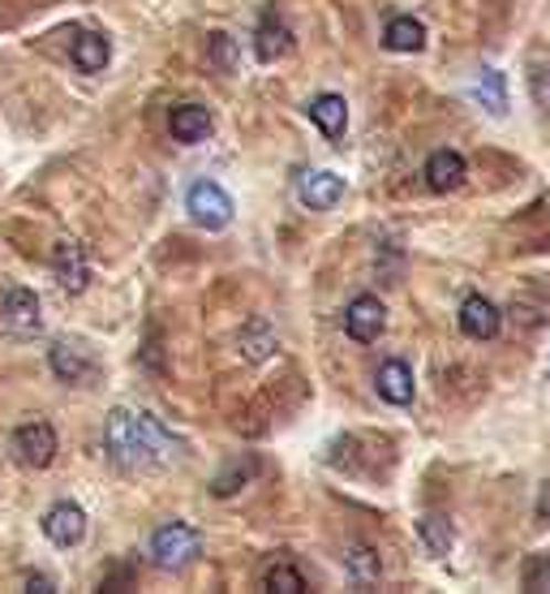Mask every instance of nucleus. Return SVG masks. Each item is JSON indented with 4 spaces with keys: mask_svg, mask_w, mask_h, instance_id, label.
Instances as JSON below:
<instances>
[{
    "mask_svg": "<svg viewBox=\"0 0 550 594\" xmlns=\"http://www.w3.org/2000/svg\"><path fill=\"white\" fill-rule=\"evenodd\" d=\"M13 448H18L22 466H31V470H47V466L56 461V431H52L47 423H40V418H35V423L18 427Z\"/></svg>",
    "mask_w": 550,
    "mask_h": 594,
    "instance_id": "6",
    "label": "nucleus"
},
{
    "mask_svg": "<svg viewBox=\"0 0 550 594\" xmlns=\"http://www.w3.org/2000/svg\"><path fill=\"white\" fill-rule=\"evenodd\" d=\"M417 539H422V548L431 555H447L452 552V543H456V530H452V521L438 513H426L417 521Z\"/></svg>",
    "mask_w": 550,
    "mask_h": 594,
    "instance_id": "21",
    "label": "nucleus"
},
{
    "mask_svg": "<svg viewBox=\"0 0 550 594\" xmlns=\"http://www.w3.org/2000/svg\"><path fill=\"white\" fill-rule=\"evenodd\" d=\"M241 350H245V357H250V362H263V357L275 350V332L263 323V319H254V323L241 332Z\"/></svg>",
    "mask_w": 550,
    "mask_h": 594,
    "instance_id": "22",
    "label": "nucleus"
},
{
    "mask_svg": "<svg viewBox=\"0 0 550 594\" xmlns=\"http://www.w3.org/2000/svg\"><path fill=\"white\" fill-rule=\"evenodd\" d=\"M263 586L275 594H302L306 591V577H302V569H293V564H272L267 577H263Z\"/></svg>",
    "mask_w": 550,
    "mask_h": 594,
    "instance_id": "23",
    "label": "nucleus"
},
{
    "mask_svg": "<svg viewBox=\"0 0 550 594\" xmlns=\"http://www.w3.org/2000/svg\"><path fill=\"white\" fill-rule=\"evenodd\" d=\"M374 388H379V396H383L388 405H409L413 393H417L413 371H409V362H400V357H392V362H383V366H379Z\"/></svg>",
    "mask_w": 550,
    "mask_h": 594,
    "instance_id": "11",
    "label": "nucleus"
},
{
    "mask_svg": "<svg viewBox=\"0 0 550 594\" xmlns=\"http://www.w3.org/2000/svg\"><path fill=\"white\" fill-rule=\"evenodd\" d=\"M186 211H190V220L202 225V229H211V233H220V229H229L233 225V198L224 186H215V181H194L190 186V195H186Z\"/></svg>",
    "mask_w": 550,
    "mask_h": 594,
    "instance_id": "3",
    "label": "nucleus"
},
{
    "mask_svg": "<svg viewBox=\"0 0 550 594\" xmlns=\"http://www.w3.org/2000/svg\"><path fill=\"white\" fill-rule=\"evenodd\" d=\"M383 327H388V311H383V302H379V298L361 293V298H353V302L345 306V332H349V341H357V345L379 341V336H383Z\"/></svg>",
    "mask_w": 550,
    "mask_h": 594,
    "instance_id": "4",
    "label": "nucleus"
},
{
    "mask_svg": "<svg viewBox=\"0 0 550 594\" xmlns=\"http://www.w3.org/2000/svg\"><path fill=\"white\" fill-rule=\"evenodd\" d=\"M52 277L61 280L65 293H82L86 289L91 268H86V254H82L78 241H56V250H52Z\"/></svg>",
    "mask_w": 550,
    "mask_h": 594,
    "instance_id": "9",
    "label": "nucleus"
},
{
    "mask_svg": "<svg viewBox=\"0 0 550 594\" xmlns=\"http://www.w3.org/2000/svg\"><path fill=\"white\" fill-rule=\"evenodd\" d=\"M533 100L550 108V74H533Z\"/></svg>",
    "mask_w": 550,
    "mask_h": 594,
    "instance_id": "28",
    "label": "nucleus"
},
{
    "mask_svg": "<svg viewBox=\"0 0 550 594\" xmlns=\"http://www.w3.org/2000/svg\"><path fill=\"white\" fill-rule=\"evenodd\" d=\"M27 591H31V594H52V591H56V582H52L47 573H27Z\"/></svg>",
    "mask_w": 550,
    "mask_h": 594,
    "instance_id": "27",
    "label": "nucleus"
},
{
    "mask_svg": "<svg viewBox=\"0 0 550 594\" xmlns=\"http://www.w3.org/2000/svg\"><path fill=\"white\" fill-rule=\"evenodd\" d=\"M340 564L349 569V577H353V582H361V586L379 582V573H383V564H379V552H374V548H366V543H345V552H340Z\"/></svg>",
    "mask_w": 550,
    "mask_h": 594,
    "instance_id": "18",
    "label": "nucleus"
},
{
    "mask_svg": "<svg viewBox=\"0 0 550 594\" xmlns=\"http://www.w3.org/2000/svg\"><path fill=\"white\" fill-rule=\"evenodd\" d=\"M306 117L315 121L327 138H340L345 125H349V104H345V95L327 91V95H315V100L306 104Z\"/></svg>",
    "mask_w": 550,
    "mask_h": 594,
    "instance_id": "12",
    "label": "nucleus"
},
{
    "mask_svg": "<svg viewBox=\"0 0 550 594\" xmlns=\"http://www.w3.org/2000/svg\"><path fill=\"white\" fill-rule=\"evenodd\" d=\"M465 181V156L461 152H434L431 159H426V186L431 190H438V195H447V190H456Z\"/></svg>",
    "mask_w": 550,
    "mask_h": 594,
    "instance_id": "15",
    "label": "nucleus"
},
{
    "mask_svg": "<svg viewBox=\"0 0 550 594\" xmlns=\"http://www.w3.org/2000/svg\"><path fill=\"white\" fill-rule=\"evenodd\" d=\"M499 327H504V315H499V306L490 298H465V306H461V332L469 341H495Z\"/></svg>",
    "mask_w": 550,
    "mask_h": 594,
    "instance_id": "10",
    "label": "nucleus"
},
{
    "mask_svg": "<svg viewBox=\"0 0 550 594\" xmlns=\"http://www.w3.org/2000/svg\"><path fill=\"white\" fill-rule=\"evenodd\" d=\"M104 444L108 457L120 470H147V466H163L177 448V439L159 427L151 414H134V409H113L108 427H104Z\"/></svg>",
    "mask_w": 550,
    "mask_h": 594,
    "instance_id": "1",
    "label": "nucleus"
},
{
    "mask_svg": "<svg viewBox=\"0 0 550 594\" xmlns=\"http://www.w3.org/2000/svg\"><path fill=\"white\" fill-rule=\"evenodd\" d=\"M297 198L310 211H331L345 198V177L331 173V168H310V173L297 177Z\"/></svg>",
    "mask_w": 550,
    "mask_h": 594,
    "instance_id": "5",
    "label": "nucleus"
},
{
    "mask_svg": "<svg viewBox=\"0 0 550 594\" xmlns=\"http://www.w3.org/2000/svg\"><path fill=\"white\" fill-rule=\"evenodd\" d=\"M525 591H550V555H533L525 564Z\"/></svg>",
    "mask_w": 550,
    "mask_h": 594,
    "instance_id": "26",
    "label": "nucleus"
},
{
    "mask_svg": "<svg viewBox=\"0 0 550 594\" xmlns=\"http://www.w3.org/2000/svg\"><path fill=\"white\" fill-rule=\"evenodd\" d=\"M202 552V534L186 521H168L151 534V560L159 569H186Z\"/></svg>",
    "mask_w": 550,
    "mask_h": 594,
    "instance_id": "2",
    "label": "nucleus"
},
{
    "mask_svg": "<svg viewBox=\"0 0 550 594\" xmlns=\"http://www.w3.org/2000/svg\"><path fill=\"white\" fill-rule=\"evenodd\" d=\"M288 48H293V31H288V22H284L279 13H267V18L258 22V31H254V56L272 65V61H279Z\"/></svg>",
    "mask_w": 550,
    "mask_h": 594,
    "instance_id": "13",
    "label": "nucleus"
},
{
    "mask_svg": "<svg viewBox=\"0 0 550 594\" xmlns=\"http://www.w3.org/2000/svg\"><path fill=\"white\" fill-rule=\"evenodd\" d=\"M207 56H211V65L215 70H224V74H233L236 70V43L220 31V35H211V43H207Z\"/></svg>",
    "mask_w": 550,
    "mask_h": 594,
    "instance_id": "24",
    "label": "nucleus"
},
{
    "mask_svg": "<svg viewBox=\"0 0 550 594\" xmlns=\"http://www.w3.org/2000/svg\"><path fill=\"white\" fill-rule=\"evenodd\" d=\"M250 475H254V461H245V466L236 461V466H233V470H229V475L215 478V487H211V491H215V496H233V491H241V487L250 482Z\"/></svg>",
    "mask_w": 550,
    "mask_h": 594,
    "instance_id": "25",
    "label": "nucleus"
},
{
    "mask_svg": "<svg viewBox=\"0 0 550 594\" xmlns=\"http://www.w3.org/2000/svg\"><path fill=\"white\" fill-rule=\"evenodd\" d=\"M473 100L490 113V117H508V79L499 70H482V79L473 82Z\"/></svg>",
    "mask_w": 550,
    "mask_h": 594,
    "instance_id": "16",
    "label": "nucleus"
},
{
    "mask_svg": "<svg viewBox=\"0 0 550 594\" xmlns=\"http://www.w3.org/2000/svg\"><path fill=\"white\" fill-rule=\"evenodd\" d=\"M211 129H215V117H211L202 104H177V108L168 113V134H172L177 143H186V147L207 143Z\"/></svg>",
    "mask_w": 550,
    "mask_h": 594,
    "instance_id": "8",
    "label": "nucleus"
},
{
    "mask_svg": "<svg viewBox=\"0 0 550 594\" xmlns=\"http://www.w3.org/2000/svg\"><path fill=\"white\" fill-rule=\"evenodd\" d=\"M383 43L392 52H422L426 48V27L417 18H392L388 31H383Z\"/></svg>",
    "mask_w": 550,
    "mask_h": 594,
    "instance_id": "20",
    "label": "nucleus"
},
{
    "mask_svg": "<svg viewBox=\"0 0 550 594\" xmlns=\"http://www.w3.org/2000/svg\"><path fill=\"white\" fill-rule=\"evenodd\" d=\"M43 534H47L56 548H78L82 539H86V513H82L78 504L61 500V504H52L47 517H43Z\"/></svg>",
    "mask_w": 550,
    "mask_h": 594,
    "instance_id": "7",
    "label": "nucleus"
},
{
    "mask_svg": "<svg viewBox=\"0 0 550 594\" xmlns=\"http://www.w3.org/2000/svg\"><path fill=\"white\" fill-rule=\"evenodd\" d=\"M74 65H78L82 74H99L104 65H108V56H113V48H108V40L99 35V31H86V35H78L74 40Z\"/></svg>",
    "mask_w": 550,
    "mask_h": 594,
    "instance_id": "19",
    "label": "nucleus"
},
{
    "mask_svg": "<svg viewBox=\"0 0 550 594\" xmlns=\"http://www.w3.org/2000/svg\"><path fill=\"white\" fill-rule=\"evenodd\" d=\"M4 319L18 332H35L40 327V298L31 289H9L4 293Z\"/></svg>",
    "mask_w": 550,
    "mask_h": 594,
    "instance_id": "17",
    "label": "nucleus"
},
{
    "mask_svg": "<svg viewBox=\"0 0 550 594\" xmlns=\"http://www.w3.org/2000/svg\"><path fill=\"white\" fill-rule=\"evenodd\" d=\"M47 362H52V371H56L61 384H82V379L91 375V357H86V350H78L74 341H52Z\"/></svg>",
    "mask_w": 550,
    "mask_h": 594,
    "instance_id": "14",
    "label": "nucleus"
}]
</instances>
